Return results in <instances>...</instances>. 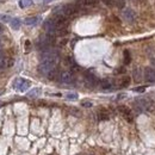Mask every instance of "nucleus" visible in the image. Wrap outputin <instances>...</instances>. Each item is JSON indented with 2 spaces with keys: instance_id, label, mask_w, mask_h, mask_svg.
I'll return each mask as SVG.
<instances>
[{
  "instance_id": "20",
  "label": "nucleus",
  "mask_w": 155,
  "mask_h": 155,
  "mask_svg": "<svg viewBox=\"0 0 155 155\" xmlns=\"http://www.w3.org/2000/svg\"><path fill=\"white\" fill-rule=\"evenodd\" d=\"M66 98L68 100H76L78 99V94L76 93H67L66 94Z\"/></svg>"
},
{
  "instance_id": "25",
  "label": "nucleus",
  "mask_w": 155,
  "mask_h": 155,
  "mask_svg": "<svg viewBox=\"0 0 155 155\" xmlns=\"http://www.w3.org/2000/svg\"><path fill=\"white\" fill-rule=\"evenodd\" d=\"M134 91H135V92H138V93H143V92L146 91V87H144V86L136 87V88H134Z\"/></svg>"
},
{
  "instance_id": "10",
  "label": "nucleus",
  "mask_w": 155,
  "mask_h": 155,
  "mask_svg": "<svg viewBox=\"0 0 155 155\" xmlns=\"http://www.w3.org/2000/svg\"><path fill=\"white\" fill-rule=\"evenodd\" d=\"M39 22H41L39 17H28V18H25V20H24L25 25H28V26H36Z\"/></svg>"
},
{
  "instance_id": "18",
  "label": "nucleus",
  "mask_w": 155,
  "mask_h": 155,
  "mask_svg": "<svg viewBox=\"0 0 155 155\" xmlns=\"http://www.w3.org/2000/svg\"><path fill=\"white\" fill-rule=\"evenodd\" d=\"M130 61H131V56H130L129 50H124V63L125 64H129Z\"/></svg>"
},
{
  "instance_id": "29",
  "label": "nucleus",
  "mask_w": 155,
  "mask_h": 155,
  "mask_svg": "<svg viewBox=\"0 0 155 155\" xmlns=\"http://www.w3.org/2000/svg\"><path fill=\"white\" fill-rule=\"evenodd\" d=\"M1 43H3V41H1V38H0V45H1Z\"/></svg>"
},
{
  "instance_id": "26",
  "label": "nucleus",
  "mask_w": 155,
  "mask_h": 155,
  "mask_svg": "<svg viewBox=\"0 0 155 155\" xmlns=\"http://www.w3.org/2000/svg\"><path fill=\"white\" fill-rule=\"evenodd\" d=\"M102 1L106 5V6H111L113 4V0H102Z\"/></svg>"
},
{
  "instance_id": "31",
  "label": "nucleus",
  "mask_w": 155,
  "mask_h": 155,
  "mask_svg": "<svg viewBox=\"0 0 155 155\" xmlns=\"http://www.w3.org/2000/svg\"><path fill=\"white\" fill-rule=\"evenodd\" d=\"M0 94H1V91H0Z\"/></svg>"
},
{
  "instance_id": "4",
  "label": "nucleus",
  "mask_w": 155,
  "mask_h": 155,
  "mask_svg": "<svg viewBox=\"0 0 155 155\" xmlns=\"http://www.w3.org/2000/svg\"><path fill=\"white\" fill-rule=\"evenodd\" d=\"M75 76H74V73L70 72V70H64L60 74V81L62 84H72L74 83Z\"/></svg>"
},
{
  "instance_id": "23",
  "label": "nucleus",
  "mask_w": 155,
  "mask_h": 155,
  "mask_svg": "<svg viewBox=\"0 0 155 155\" xmlns=\"http://www.w3.org/2000/svg\"><path fill=\"white\" fill-rule=\"evenodd\" d=\"M0 20L1 22H4V23H9V22H11L12 19H11V17L10 16H0Z\"/></svg>"
},
{
  "instance_id": "5",
  "label": "nucleus",
  "mask_w": 155,
  "mask_h": 155,
  "mask_svg": "<svg viewBox=\"0 0 155 155\" xmlns=\"http://www.w3.org/2000/svg\"><path fill=\"white\" fill-rule=\"evenodd\" d=\"M13 87L17 88L18 91H20V92H24L30 87V81H28L25 79H22V78L16 79L14 84H13Z\"/></svg>"
},
{
  "instance_id": "1",
  "label": "nucleus",
  "mask_w": 155,
  "mask_h": 155,
  "mask_svg": "<svg viewBox=\"0 0 155 155\" xmlns=\"http://www.w3.org/2000/svg\"><path fill=\"white\" fill-rule=\"evenodd\" d=\"M134 106L137 112H143V111L153 112L155 110V103L149 98H141V99L135 102Z\"/></svg>"
},
{
  "instance_id": "11",
  "label": "nucleus",
  "mask_w": 155,
  "mask_h": 155,
  "mask_svg": "<svg viewBox=\"0 0 155 155\" xmlns=\"http://www.w3.org/2000/svg\"><path fill=\"white\" fill-rule=\"evenodd\" d=\"M133 78L136 83H140L142 81V69L138 68V67H135L134 70H133Z\"/></svg>"
},
{
  "instance_id": "3",
  "label": "nucleus",
  "mask_w": 155,
  "mask_h": 155,
  "mask_svg": "<svg viewBox=\"0 0 155 155\" xmlns=\"http://www.w3.org/2000/svg\"><path fill=\"white\" fill-rule=\"evenodd\" d=\"M118 111L120 112V115L124 117V119L127 122H129V123H133V122H134L133 111L130 110L128 106H125V105H120V106H118Z\"/></svg>"
},
{
  "instance_id": "13",
  "label": "nucleus",
  "mask_w": 155,
  "mask_h": 155,
  "mask_svg": "<svg viewBox=\"0 0 155 155\" xmlns=\"http://www.w3.org/2000/svg\"><path fill=\"white\" fill-rule=\"evenodd\" d=\"M10 24H11V28H12L13 30H18V29L20 28V25H22L20 19H18V18H13V19L10 22Z\"/></svg>"
},
{
  "instance_id": "15",
  "label": "nucleus",
  "mask_w": 155,
  "mask_h": 155,
  "mask_svg": "<svg viewBox=\"0 0 155 155\" xmlns=\"http://www.w3.org/2000/svg\"><path fill=\"white\" fill-rule=\"evenodd\" d=\"M58 75H59V72H58V68H55L54 70H51L50 73L48 74V79H50V80H55L56 78H58Z\"/></svg>"
},
{
  "instance_id": "6",
  "label": "nucleus",
  "mask_w": 155,
  "mask_h": 155,
  "mask_svg": "<svg viewBox=\"0 0 155 155\" xmlns=\"http://www.w3.org/2000/svg\"><path fill=\"white\" fill-rule=\"evenodd\" d=\"M122 16H123V19L127 23H135L136 22V13L131 9H125L123 11V13H122Z\"/></svg>"
},
{
  "instance_id": "21",
  "label": "nucleus",
  "mask_w": 155,
  "mask_h": 155,
  "mask_svg": "<svg viewBox=\"0 0 155 155\" xmlns=\"http://www.w3.org/2000/svg\"><path fill=\"white\" fill-rule=\"evenodd\" d=\"M98 3V0H84L85 6H94Z\"/></svg>"
},
{
  "instance_id": "14",
  "label": "nucleus",
  "mask_w": 155,
  "mask_h": 155,
  "mask_svg": "<svg viewBox=\"0 0 155 155\" xmlns=\"http://www.w3.org/2000/svg\"><path fill=\"white\" fill-rule=\"evenodd\" d=\"M39 93H41V89H39V88H34V89H31V91L28 93V97L35 98V97H38Z\"/></svg>"
},
{
  "instance_id": "27",
  "label": "nucleus",
  "mask_w": 155,
  "mask_h": 155,
  "mask_svg": "<svg viewBox=\"0 0 155 155\" xmlns=\"http://www.w3.org/2000/svg\"><path fill=\"white\" fill-rule=\"evenodd\" d=\"M25 45H26V49H29V47H30V41H26V42H25Z\"/></svg>"
},
{
  "instance_id": "22",
  "label": "nucleus",
  "mask_w": 155,
  "mask_h": 155,
  "mask_svg": "<svg viewBox=\"0 0 155 155\" xmlns=\"http://www.w3.org/2000/svg\"><path fill=\"white\" fill-rule=\"evenodd\" d=\"M5 66V58H4V53L0 50V69L4 68Z\"/></svg>"
},
{
  "instance_id": "9",
  "label": "nucleus",
  "mask_w": 155,
  "mask_h": 155,
  "mask_svg": "<svg viewBox=\"0 0 155 155\" xmlns=\"http://www.w3.org/2000/svg\"><path fill=\"white\" fill-rule=\"evenodd\" d=\"M113 86H115L113 85V81L110 80V79H105L100 83V87H102L103 91H111V89L113 88Z\"/></svg>"
},
{
  "instance_id": "2",
  "label": "nucleus",
  "mask_w": 155,
  "mask_h": 155,
  "mask_svg": "<svg viewBox=\"0 0 155 155\" xmlns=\"http://www.w3.org/2000/svg\"><path fill=\"white\" fill-rule=\"evenodd\" d=\"M78 11H79V7L75 4H68V5L61 6L58 10V12H56V14H60V16H63V17L68 18V17L74 16L75 13H78Z\"/></svg>"
},
{
  "instance_id": "17",
  "label": "nucleus",
  "mask_w": 155,
  "mask_h": 155,
  "mask_svg": "<svg viewBox=\"0 0 155 155\" xmlns=\"http://www.w3.org/2000/svg\"><path fill=\"white\" fill-rule=\"evenodd\" d=\"M129 84H130V78H124V79H122V80H120L119 87H128Z\"/></svg>"
},
{
  "instance_id": "24",
  "label": "nucleus",
  "mask_w": 155,
  "mask_h": 155,
  "mask_svg": "<svg viewBox=\"0 0 155 155\" xmlns=\"http://www.w3.org/2000/svg\"><path fill=\"white\" fill-rule=\"evenodd\" d=\"M81 105H83V106L84 108H92V103L91 102H88V100H85V102H83V103H81Z\"/></svg>"
},
{
  "instance_id": "30",
  "label": "nucleus",
  "mask_w": 155,
  "mask_h": 155,
  "mask_svg": "<svg viewBox=\"0 0 155 155\" xmlns=\"http://www.w3.org/2000/svg\"><path fill=\"white\" fill-rule=\"evenodd\" d=\"M44 1H51V0H44Z\"/></svg>"
},
{
  "instance_id": "16",
  "label": "nucleus",
  "mask_w": 155,
  "mask_h": 155,
  "mask_svg": "<svg viewBox=\"0 0 155 155\" xmlns=\"http://www.w3.org/2000/svg\"><path fill=\"white\" fill-rule=\"evenodd\" d=\"M32 4V0H19V6L22 9H25V7H29Z\"/></svg>"
},
{
  "instance_id": "12",
  "label": "nucleus",
  "mask_w": 155,
  "mask_h": 155,
  "mask_svg": "<svg viewBox=\"0 0 155 155\" xmlns=\"http://www.w3.org/2000/svg\"><path fill=\"white\" fill-rule=\"evenodd\" d=\"M98 118H99V120H108L110 118V115L109 112L106 110H100L99 112H98Z\"/></svg>"
},
{
  "instance_id": "28",
  "label": "nucleus",
  "mask_w": 155,
  "mask_h": 155,
  "mask_svg": "<svg viewBox=\"0 0 155 155\" xmlns=\"http://www.w3.org/2000/svg\"><path fill=\"white\" fill-rule=\"evenodd\" d=\"M152 64H153V67H154V69H155V59L152 60Z\"/></svg>"
},
{
  "instance_id": "7",
  "label": "nucleus",
  "mask_w": 155,
  "mask_h": 155,
  "mask_svg": "<svg viewBox=\"0 0 155 155\" xmlns=\"http://www.w3.org/2000/svg\"><path fill=\"white\" fill-rule=\"evenodd\" d=\"M84 78H85V83H86L87 86H89V87H94V86L98 84L97 76H95L94 74H92L91 72H86L85 75H84Z\"/></svg>"
},
{
  "instance_id": "19",
  "label": "nucleus",
  "mask_w": 155,
  "mask_h": 155,
  "mask_svg": "<svg viewBox=\"0 0 155 155\" xmlns=\"http://www.w3.org/2000/svg\"><path fill=\"white\" fill-rule=\"evenodd\" d=\"M113 4L116 5V7H118V9H123L125 3H124V0H113Z\"/></svg>"
},
{
  "instance_id": "8",
  "label": "nucleus",
  "mask_w": 155,
  "mask_h": 155,
  "mask_svg": "<svg viewBox=\"0 0 155 155\" xmlns=\"http://www.w3.org/2000/svg\"><path fill=\"white\" fill-rule=\"evenodd\" d=\"M143 76L144 80L147 83H150V84H155V69L154 68H146L144 73H143Z\"/></svg>"
}]
</instances>
